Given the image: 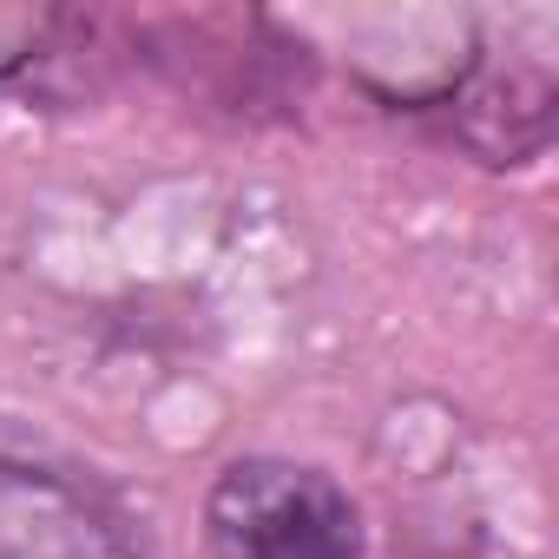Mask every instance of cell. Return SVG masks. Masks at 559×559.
<instances>
[{
  "instance_id": "obj_1",
  "label": "cell",
  "mask_w": 559,
  "mask_h": 559,
  "mask_svg": "<svg viewBox=\"0 0 559 559\" xmlns=\"http://www.w3.org/2000/svg\"><path fill=\"white\" fill-rule=\"evenodd\" d=\"M217 559H362L356 500L304 461H230L204 500Z\"/></svg>"
},
{
  "instance_id": "obj_2",
  "label": "cell",
  "mask_w": 559,
  "mask_h": 559,
  "mask_svg": "<svg viewBox=\"0 0 559 559\" xmlns=\"http://www.w3.org/2000/svg\"><path fill=\"white\" fill-rule=\"evenodd\" d=\"M0 559H139V539L80 480L0 454Z\"/></svg>"
},
{
  "instance_id": "obj_3",
  "label": "cell",
  "mask_w": 559,
  "mask_h": 559,
  "mask_svg": "<svg viewBox=\"0 0 559 559\" xmlns=\"http://www.w3.org/2000/svg\"><path fill=\"white\" fill-rule=\"evenodd\" d=\"M461 119H467V145L487 158V165H520L546 145V126H552V80L539 67H520L507 80H480L467 99H461Z\"/></svg>"
},
{
  "instance_id": "obj_4",
  "label": "cell",
  "mask_w": 559,
  "mask_h": 559,
  "mask_svg": "<svg viewBox=\"0 0 559 559\" xmlns=\"http://www.w3.org/2000/svg\"><path fill=\"white\" fill-rule=\"evenodd\" d=\"M53 34V14H34V8H0V80L21 73Z\"/></svg>"
}]
</instances>
